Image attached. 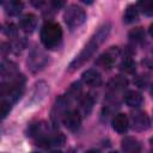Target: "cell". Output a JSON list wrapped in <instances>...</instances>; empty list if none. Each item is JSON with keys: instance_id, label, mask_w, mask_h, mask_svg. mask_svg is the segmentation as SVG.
I'll list each match as a JSON object with an SVG mask.
<instances>
[{"instance_id": "cell-1", "label": "cell", "mask_w": 153, "mask_h": 153, "mask_svg": "<svg viewBox=\"0 0 153 153\" xmlns=\"http://www.w3.org/2000/svg\"><path fill=\"white\" fill-rule=\"evenodd\" d=\"M110 29H111L110 24L105 23L97 30V32H94V35L91 37V39L87 42V44L82 48V50L69 63L68 69L71 72L76 71L78 68H80L85 62H87L94 55V53L98 50V48L102 45V43H104L106 41V38L110 33Z\"/></svg>"}, {"instance_id": "cell-2", "label": "cell", "mask_w": 153, "mask_h": 153, "mask_svg": "<svg viewBox=\"0 0 153 153\" xmlns=\"http://www.w3.org/2000/svg\"><path fill=\"white\" fill-rule=\"evenodd\" d=\"M41 41L48 49H55L62 41V29L57 23L48 22L41 29Z\"/></svg>"}, {"instance_id": "cell-3", "label": "cell", "mask_w": 153, "mask_h": 153, "mask_svg": "<svg viewBox=\"0 0 153 153\" xmlns=\"http://www.w3.org/2000/svg\"><path fill=\"white\" fill-rule=\"evenodd\" d=\"M63 19L69 30H75L81 24H84V22L86 19V13L80 6L69 5L67 7V10L65 11Z\"/></svg>"}, {"instance_id": "cell-4", "label": "cell", "mask_w": 153, "mask_h": 153, "mask_svg": "<svg viewBox=\"0 0 153 153\" xmlns=\"http://www.w3.org/2000/svg\"><path fill=\"white\" fill-rule=\"evenodd\" d=\"M48 55L47 53L39 48V47H35L30 50L29 53V57H27V67L32 73H37L39 71H42L47 63H48Z\"/></svg>"}, {"instance_id": "cell-5", "label": "cell", "mask_w": 153, "mask_h": 153, "mask_svg": "<svg viewBox=\"0 0 153 153\" xmlns=\"http://www.w3.org/2000/svg\"><path fill=\"white\" fill-rule=\"evenodd\" d=\"M117 57H118V48L117 47H111L108 51H105L104 54H102L98 57L96 63L98 66H100L102 68H104V69H110L115 65Z\"/></svg>"}, {"instance_id": "cell-6", "label": "cell", "mask_w": 153, "mask_h": 153, "mask_svg": "<svg viewBox=\"0 0 153 153\" xmlns=\"http://www.w3.org/2000/svg\"><path fill=\"white\" fill-rule=\"evenodd\" d=\"M130 121H131V127L137 130V131H143L146 130L151 122H149V117L145 111H134L130 116Z\"/></svg>"}, {"instance_id": "cell-7", "label": "cell", "mask_w": 153, "mask_h": 153, "mask_svg": "<svg viewBox=\"0 0 153 153\" xmlns=\"http://www.w3.org/2000/svg\"><path fill=\"white\" fill-rule=\"evenodd\" d=\"M62 123L65 124V127L72 131H75L81 123V116L80 112L78 110H68L63 117H62Z\"/></svg>"}, {"instance_id": "cell-8", "label": "cell", "mask_w": 153, "mask_h": 153, "mask_svg": "<svg viewBox=\"0 0 153 153\" xmlns=\"http://www.w3.org/2000/svg\"><path fill=\"white\" fill-rule=\"evenodd\" d=\"M81 79L85 85L90 87H98L102 85V75L96 69H87L82 73Z\"/></svg>"}, {"instance_id": "cell-9", "label": "cell", "mask_w": 153, "mask_h": 153, "mask_svg": "<svg viewBox=\"0 0 153 153\" xmlns=\"http://www.w3.org/2000/svg\"><path fill=\"white\" fill-rule=\"evenodd\" d=\"M121 147L123 153H141V145L140 142L131 136H127L122 140Z\"/></svg>"}, {"instance_id": "cell-10", "label": "cell", "mask_w": 153, "mask_h": 153, "mask_svg": "<svg viewBox=\"0 0 153 153\" xmlns=\"http://www.w3.org/2000/svg\"><path fill=\"white\" fill-rule=\"evenodd\" d=\"M128 127H129V120H128L127 115H124V114H117L112 118V128L117 133H120V134L126 133L128 130Z\"/></svg>"}, {"instance_id": "cell-11", "label": "cell", "mask_w": 153, "mask_h": 153, "mask_svg": "<svg viewBox=\"0 0 153 153\" xmlns=\"http://www.w3.org/2000/svg\"><path fill=\"white\" fill-rule=\"evenodd\" d=\"M65 141H66L65 135L61 134V133H57V134H54L51 136H44V137L39 139L38 143L39 145L44 143V146H55V147H57V146H62L65 143Z\"/></svg>"}, {"instance_id": "cell-12", "label": "cell", "mask_w": 153, "mask_h": 153, "mask_svg": "<svg viewBox=\"0 0 153 153\" xmlns=\"http://www.w3.org/2000/svg\"><path fill=\"white\" fill-rule=\"evenodd\" d=\"M19 25H20V27H22L25 32H32V31L36 29V25H37V18H36L35 14H32V13H27V14H25V16L22 17Z\"/></svg>"}, {"instance_id": "cell-13", "label": "cell", "mask_w": 153, "mask_h": 153, "mask_svg": "<svg viewBox=\"0 0 153 153\" xmlns=\"http://www.w3.org/2000/svg\"><path fill=\"white\" fill-rule=\"evenodd\" d=\"M142 100H143V98H142L141 93L137 92V91L131 90V91H128V92L124 94V102H126V104H127L128 106H130V108L140 106V105L142 104Z\"/></svg>"}, {"instance_id": "cell-14", "label": "cell", "mask_w": 153, "mask_h": 153, "mask_svg": "<svg viewBox=\"0 0 153 153\" xmlns=\"http://www.w3.org/2000/svg\"><path fill=\"white\" fill-rule=\"evenodd\" d=\"M24 5L22 1H18V0H11V1H7V2H4V10L6 12L7 16H18L22 10H23Z\"/></svg>"}, {"instance_id": "cell-15", "label": "cell", "mask_w": 153, "mask_h": 153, "mask_svg": "<svg viewBox=\"0 0 153 153\" xmlns=\"http://www.w3.org/2000/svg\"><path fill=\"white\" fill-rule=\"evenodd\" d=\"M139 19V10L135 5H129L123 14V20L127 24H131Z\"/></svg>"}, {"instance_id": "cell-16", "label": "cell", "mask_w": 153, "mask_h": 153, "mask_svg": "<svg viewBox=\"0 0 153 153\" xmlns=\"http://www.w3.org/2000/svg\"><path fill=\"white\" fill-rule=\"evenodd\" d=\"M127 84H128V81H127V79H126L124 76L117 75V76H115L114 79H111V80L109 81V85H108V86H109L110 90L118 91V90L124 88V87L127 86Z\"/></svg>"}, {"instance_id": "cell-17", "label": "cell", "mask_w": 153, "mask_h": 153, "mask_svg": "<svg viewBox=\"0 0 153 153\" xmlns=\"http://www.w3.org/2000/svg\"><path fill=\"white\" fill-rule=\"evenodd\" d=\"M139 11H141L145 16H153V1L151 0H141L136 4Z\"/></svg>"}, {"instance_id": "cell-18", "label": "cell", "mask_w": 153, "mask_h": 153, "mask_svg": "<svg viewBox=\"0 0 153 153\" xmlns=\"http://www.w3.org/2000/svg\"><path fill=\"white\" fill-rule=\"evenodd\" d=\"M93 106V98L90 94H85L80 100V109L82 110L84 115H88Z\"/></svg>"}, {"instance_id": "cell-19", "label": "cell", "mask_w": 153, "mask_h": 153, "mask_svg": "<svg viewBox=\"0 0 153 153\" xmlns=\"http://www.w3.org/2000/svg\"><path fill=\"white\" fill-rule=\"evenodd\" d=\"M120 69L126 72V73H134L135 72V62H134V60L130 59V57L124 59L120 65Z\"/></svg>"}, {"instance_id": "cell-20", "label": "cell", "mask_w": 153, "mask_h": 153, "mask_svg": "<svg viewBox=\"0 0 153 153\" xmlns=\"http://www.w3.org/2000/svg\"><path fill=\"white\" fill-rule=\"evenodd\" d=\"M129 38L134 42H142L145 39V31L142 27H135L129 32Z\"/></svg>"}, {"instance_id": "cell-21", "label": "cell", "mask_w": 153, "mask_h": 153, "mask_svg": "<svg viewBox=\"0 0 153 153\" xmlns=\"http://www.w3.org/2000/svg\"><path fill=\"white\" fill-rule=\"evenodd\" d=\"M2 32L10 37V38H13V37H17V33H18V29L14 24L12 23H7L4 25V29H2Z\"/></svg>"}, {"instance_id": "cell-22", "label": "cell", "mask_w": 153, "mask_h": 153, "mask_svg": "<svg viewBox=\"0 0 153 153\" xmlns=\"http://www.w3.org/2000/svg\"><path fill=\"white\" fill-rule=\"evenodd\" d=\"M11 109H12V103L7 99H2V102H1V117L5 118L10 114Z\"/></svg>"}, {"instance_id": "cell-23", "label": "cell", "mask_w": 153, "mask_h": 153, "mask_svg": "<svg viewBox=\"0 0 153 153\" xmlns=\"http://www.w3.org/2000/svg\"><path fill=\"white\" fill-rule=\"evenodd\" d=\"M148 32H149V35H151V37L153 38V24H151V25H149V29H148Z\"/></svg>"}, {"instance_id": "cell-24", "label": "cell", "mask_w": 153, "mask_h": 153, "mask_svg": "<svg viewBox=\"0 0 153 153\" xmlns=\"http://www.w3.org/2000/svg\"><path fill=\"white\" fill-rule=\"evenodd\" d=\"M86 153H100V152L97 151V149H90V151H87Z\"/></svg>"}, {"instance_id": "cell-25", "label": "cell", "mask_w": 153, "mask_h": 153, "mask_svg": "<svg viewBox=\"0 0 153 153\" xmlns=\"http://www.w3.org/2000/svg\"><path fill=\"white\" fill-rule=\"evenodd\" d=\"M50 153H62L61 151H53V152H50Z\"/></svg>"}, {"instance_id": "cell-26", "label": "cell", "mask_w": 153, "mask_h": 153, "mask_svg": "<svg viewBox=\"0 0 153 153\" xmlns=\"http://www.w3.org/2000/svg\"><path fill=\"white\" fill-rule=\"evenodd\" d=\"M110 153H118V152H110Z\"/></svg>"}, {"instance_id": "cell-27", "label": "cell", "mask_w": 153, "mask_h": 153, "mask_svg": "<svg viewBox=\"0 0 153 153\" xmlns=\"http://www.w3.org/2000/svg\"><path fill=\"white\" fill-rule=\"evenodd\" d=\"M32 153H38V152H32Z\"/></svg>"}]
</instances>
